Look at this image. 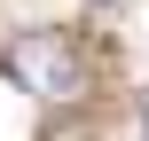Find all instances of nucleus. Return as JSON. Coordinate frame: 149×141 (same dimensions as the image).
Returning a JSON list of instances; mask_svg holds the SVG:
<instances>
[{
  "label": "nucleus",
  "mask_w": 149,
  "mask_h": 141,
  "mask_svg": "<svg viewBox=\"0 0 149 141\" xmlns=\"http://www.w3.org/2000/svg\"><path fill=\"white\" fill-rule=\"evenodd\" d=\"M141 133H149V110H141Z\"/></svg>",
  "instance_id": "obj_2"
},
{
  "label": "nucleus",
  "mask_w": 149,
  "mask_h": 141,
  "mask_svg": "<svg viewBox=\"0 0 149 141\" xmlns=\"http://www.w3.org/2000/svg\"><path fill=\"white\" fill-rule=\"evenodd\" d=\"M0 71L24 94H39V102H79L86 94V63H79V47L63 31H16L0 47Z\"/></svg>",
  "instance_id": "obj_1"
}]
</instances>
